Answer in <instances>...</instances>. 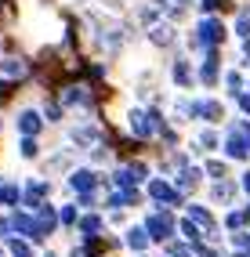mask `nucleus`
I'll return each mask as SVG.
<instances>
[]
</instances>
